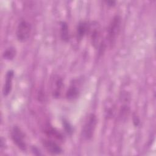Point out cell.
Listing matches in <instances>:
<instances>
[{
  "mask_svg": "<svg viewBox=\"0 0 156 156\" xmlns=\"http://www.w3.org/2000/svg\"><path fill=\"white\" fill-rule=\"evenodd\" d=\"M121 27V18L119 15H115L107 27L106 41L110 48L115 44Z\"/></svg>",
  "mask_w": 156,
  "mask_h": 156,
  "instance_id": "6da1fadb",
  "label": "cell"
},
{
  "mask_svg": "<svg viewBox=\"0 0 156 156\" xmlns=\"http://www.w3.org/2000/svg\"><path fill=\"white\" fill-rule=\"evenodd\" d=\"M98 124V118L95 114L90 113L86 118L82 130V136L87 141L93 137Z\"/></svg>",
  "mask_w": 156,
  "mask_h": 156,
  "instance_id": "7a4b0ae2",
  "label": "cell"
},
{
  "mask_svg": "<svg viewBox=\"0 0 156 156\" xmlns=\"http://www.w3.org/2000/svg\"><path fill=\"white\" fill-rule=\"evenodd\" d=\"M10 138L14 144L21 151L24 152L27 150V146L26 141L24 132L18 126L12 127L10 130Z\"/></svg>",
  "mask_w": 156,
  "mask_h": 156,
  "instance_id": "3957f363",
  "label": "cell"
},
{
  "mask_svg": "<svg viewBox=\"0 0 156 156\" xmlns=\"http://www.w3.org/2000/svg\"><path fill=\"white\" fill-rule=\"evenodd\" d=\"M31 31V24L25 20H21L16 29V37L18 41L21 43L27 41L30 36Z\"/></svg>",
  "mask_w": 156,
  "mask_h": 156,
  "instance_id": "277c9868",
  "label": "cell"
},
{
  "mask_svg": "<svg viewBox=\"0 0 156 156\" xmlns=\"http://www.w3.org/2000/svg\"><path fill=\"white\" fill-rule=\"evenodd\" d=\"M101 27L100 24L97 21H92L90 23V27L88 35L90 36V41L92 46L94 48H98L103 41L101 39Z\"/></svg>",
  "mask_w": 156,
  "mask_h": 156,
  "instance_id": "5b68a950",
  "label": "cell"
},
{
  "mask_svg": "<svg viewBox=\"0 0 156 156\" xmlns=\"http://www.w3.org/2000/svg\"><path fill=\"white\" fill-rule=\"evenodd\" d=\"M63 88V79L58 75H54L51 79L52 96L55 99H58L62 95Z\"/></svg>",
  "mask_w": 156,
  "mask_h": 156,
  "instance_id": "8992f818",
  "label": "cell"
},
{
  "mask_svg": "<svg viewBox=\"0 0 156 156\" xmlns=\"http://www.w3.org/2000/svg\"><path fill=\"white\" fill-rule=\"evenodd\" d=\"M80 88L78 79L73 80L66 92V98L68 100L73 101L77 99L80 94Z\"/></svg>",
  "mask_w": 156,
  "mask_h": 156,
  "instance_id": "52a82bcc",
  "label": "cell"
},
{
  "mask_svg": "<svg viewBox=\"0 0 156 156\" xmlns=\"http://www.w3.org/2000/svg\"><path fill=\"white\" fill-rule=\"evenodd\" d=\"M41 142L46 151L51 154L59 155L63 151L60 146L52 139H43Z\"/></svg>",
  "mask_w": 156,
  "mask_h": 156,
  "instance_id": "ba28073f",
  "label": "cell"
},
{
  "mask_svg": "<svg viewBox=\"0 0 156 156\" xmlns=\"http://www.w3.org/2000/svg\"><path fill=\"white\" fill-rule=\"evenodd\" d=\"M14 78V71L13 69H9L7 71L4 83L2 87V94L4 96H7L12 91L13 80Z\"/></svg>",
  "mask_w": 156,
  "mask_h": 156,
  "instance_id": "9c48e42d",
  "label": "cell"
},
{
  "mask_svg": "<svg viewBox=\"0 0 156 156\" xmlns=\"http://www.w3.org/2000/svg\"><path fill=\"white\" fill-rule=\"evenodd\" d=\"M90 27V22L82 21L79 23L76 27V36L77 41H80L87 35H88Z\"/></svg>",
  "mask_w": 156,
  "mask_h": 156,
  "instance_id": "30bf717a",
  "label": "cell"
},
{
  "mask_svg": "<svg viewBox=\"0 0 156 156\" xmlns=\"http://www.w3.org/2000/svg\"><path fill=\"white\" fill-rule=\"evenodd\" d=\"M60 37L65 43H68L70 40V34L69 26L66 22L62 21L60 22Z\"/></svg>",
  "mask_w": 156,
  "mask_h": 156,
  "instance_id": "8fae6325",
  "label": "cell"
},
{
  "mask_svg": "<svg viewBox=\"0 0 156 156\" xmlns=\"http://www.w3.org/2000/svg\"><path fill=\"white\" fill-rule=\"evenodd\" d=\"M16 55V50L15 48L13 46H10L4 50L2 54V57L4 60L10 61V60H13Z\"/></svg>",
  "mask_w": 156,
  "mask_h": 156,
  "instance_id": "7c38bea8",
  "label": "cell"
},
{
  "mask_svg": "<svg viewBox=\"0 0 156 156\" xmlns=\"http://www.w3.org/2000/svg\"><path fill=\"white\" fill-rule=\"evenodd\" d=\"M45 133L46 135L50 137L54 138L56 140L62 141L63 140V135L62 134L58 131L55 128H53L52 127H48L45 130Z\"/></svg>",
  "mask_w": 156,
  "mask_h": 156,
  "instance_id": "4fadbf2b",
  "label": "cell"
},
{
  "mask_svg": "<svg viewBox=\"0 0 156 156\" xmlns=\"http://www.w3.org/2000/svg\"><path fill=\"white\" fill-rule=\"evenodd\" d=\"M62 124H63V126L65 132L67 134L71 135L73 132V126H71V124L66 119H63Z\"/></svg>",
  "mask_w": 156,
  "mask_h": 156,
  "instance_id": "5bb4252c",
  "label": "cell"
},
{
  "mask_svg": "<svg viewBox=\"0 0 156 156\" xmlns=\"http://www.w3.org/2000/svg\"><path fill=\"white\" fill-rule=\"evenodd\" d=\"M31 151L33 153V154L35 155H42L41 152L40 151V150L39 149L38 147H37L35 146H32L31 147Z\"/></svg>",
  "mask_w": 156,
  "mask_h": 156,
  "instance_id": "9a60e30c",
  "label": "cell"
},
{
  "mask_svg": "<svg viewBox=\"0 0 156 156\" xmlns=\"http://www.w3.org/2000/svg\"><path fill=\"white\" fill-rule=\"evenodd\" d=\"M140 119L139 118V117L136 115H133V125L135 126V127H138L139 126V125L140 124Z\"/></svg>",
  "mask_w": 156,
  "mask_h": 156,
  "instance_id": "2e32d148",
  "label": "cell"
},
{
  "mask_svg": "<svg viewBox=\"0 0 156 156\" xmlns=\"http://www.w3.org/2000/svg\"><path fill=\"white\" fill-rule=\"evenodd\" d=\"M104 2L108 7H110L115 6L116 4V2L113 0H106V1H104Z\"/></svg>",
  "mask_w": 156,
  "mask_h": 156,
  "instance_id": "e0dca14e",
  "label": "cell"
},
{
  "mask_svg": "<svg viewBox=\"0 0 156 156\" xmlns=\"http://www.w3.org/2000/svg\"><path fill=\"white\" fill-rule=\"evenodd\" d=\"M0 141H0L1 150H3L5 149V139L3 137H1Z\"/></svg>",
  "mask_w": 156,
  "mask_h": 156,
  "instance_id": "ac0fdd59",
  "label": "cell"
}]
</instances>
